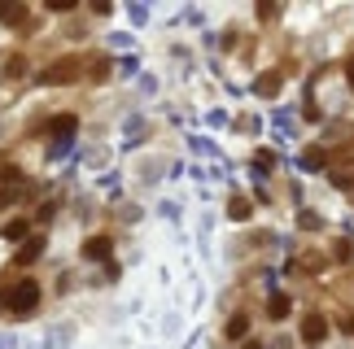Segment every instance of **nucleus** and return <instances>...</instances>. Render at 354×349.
Wrapping results in <instances>:
<instances>
[{"label": "nucleus", "instance_id": "nucleus-10", "mask_svg": "<svg viewBox=\"0 0 354 349\" xmlns=\"http://www.w3.org/2000/svg\"><path fill=\"white\" fill-rule=\"evenodd\" d=\"M285 315H289V297L276 293V297H271V319H285Z\"/></svg>", "mask_w": 354, "mask_h": 349}, {"label": "nucleus", "instance_id": "nucleus-2", "mask_svg": "<svg viewBox=\"0 0 354 349\" xmlns=\"http://www.w3.org/2000/svg\"><path fill=\"white\" fill-rule=\"evenodd\" d=\"M324 336H328V319H324V315H306V319H302V341H306V345H320Z\"/></svg>", "mask_w": 354, "mask_h": 349}, {"label": "nucleus", "instance_id": "nucleus-4", "mask_svg": "<svg viewBox=\"0 0 354 349\" xmlns=\"http://www.w3.org/2000/svg\"><path fill=\"white\" fill-rule=\"evenodd\" d=\"M110 245H114L110 236H92L84 245V258H110Z\"/></svg>", "mask_w": 354, "mask_h": 349}, {"label": "nucleus", "instance_id": "nucleus-3", "mask_svg": "<svg viewBox=\"0 0 354 349\" xmlns=\"http://www.w3.org/2000/svg\"><path fill=\"white\" fill-rule=\"evenodd\" d=\"M75 70H79V62H70V57H66V62H57V66L44 70V83H70V79H75Z\"/></svg>", "mask_w": 354, "mask_h": 349}, {"label": "nucleus", "instance_id": "nucleus-5", "mask_svg": "<svg viewBox=\"0 0 354 349\" xmlns=\"http://www.w3.org/2000/svg\"><path fill=\"white\" fill-rule=\"evenodd\" d=\"M75 127H79V123H75V118H70V114H62V118H53V136H57V140L75 136Z\"/></svg>", "mask_w": 354, "mask_h": 349}, {"label": "nucleus", "instance_id": "nucleus-6", "mask_svg": "<svg viewBox=\"0 0 354 349\" xmlns=\"http://www.w3.org/2000/svg\"><path fill=\"white\" fill-rule=\"evenodd\" d=\"M254 92H258V96H276V92H280V75H263V79L254 83Z\"/></svg>", "mask_w": 354, "mask_h": 349}, {"label": "nucleus", "instance_id": "nucleus-11", "mask_svg": "<svg viewBox=\"0 0 354 349\" xmlns=\"http://www.w3.org/2000/svg\"><path fill=\"white\" fill-rule=\"evenodd\" d=\"M27 236V219H14V223H5V240H22Z\"/></svg>", "mask_w": 354, "mask_h": 349}, {"label": "nucleus", "instance_id": "nucleus-12", "mask_svg": "<svg viewBox=\"0 0 354 349\" xmlns=\"http://www.w3.org/2000/svg\"><path fill=\"white\" fill-rule=\"evenodd\" d=\"M337 262H350V240H337Z\"/></svg>", "mask_w": 354, "mask_h": 349}, {"label": "nucleus", "instance_id": "nucleus-13", "mask_svg": "<svg viewBox=\"0 0 354 349\" xmlns=\"http://www.w3.org/2000/svg\"><path fill=\"white\" fill-rule=\"evenodd\" d=\"M346 83H350V88H354V62L346 66Z\"/></svg>", "mask_w": 354, "mask_h": 349}, {"label": "nucleus", "instance_id": "nucleus-9", "mask_svg": "<svg viewBox=\"0 0 354 349\" xmlns=\"http://www.w3.org/2000/svg\"><path fill=\"white\" fill-rule=\"evenodd\" d=\"M22 70H27V62H22V57H14V62H5L0 79H22Z\"/></svg>", "mask_w": 354, "mask_h": 349}, {"label": "nucleus", "instance_id": "nucleus-8", "mask_svg": "<svg viewBox=\"0 0 354 349\" xmlns=\"http://www.w3.org/2000/svg\"><path fill=\"white\" fill-rule=\"evenodd\" d=\"M245 332H250V319H245V315H236V319L228 323V336H232V341H241Z\"/></svg>", "mask_w": 354, "mask_h": 349}, {"label": "nucleus", "instance_id": "nucleus-7", "mask_svg": "<svg viewBox=\"0 0 354 349\" xmlns=\"http://www.w3.org/2000/svg\"><path fill=\"white\" fill-rule=\"evenodd\" d=\"M22 18H27V9H22V5H0V22H9V27H18Z\"/></svg>", "mask_w": 354, "mask_h": 349}, {"label": "nucleus", "instance_id": "nucleus-1", "mask_svg": "<svg viewBox=\"0 0 354 349\" xmlns=\"http://www.w3.org/2000/svg\"><path fill=\"white\" fill-rule=\"evenodd\" d=\"M35 302H40V284H35V280H22L14 293H9V306H14V315H31Z\"/></svg>", "mask_w": 354, "mask_h": 349}]
</instances>
